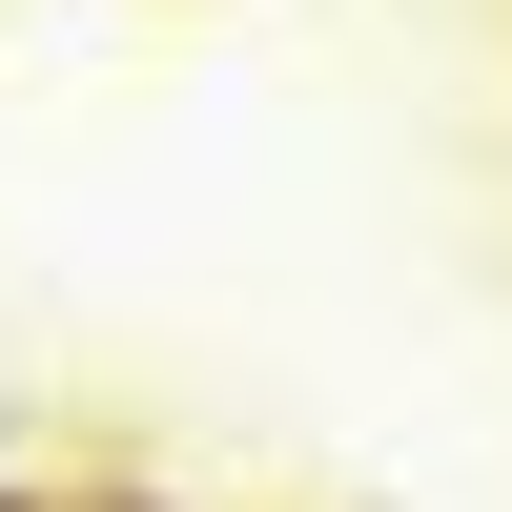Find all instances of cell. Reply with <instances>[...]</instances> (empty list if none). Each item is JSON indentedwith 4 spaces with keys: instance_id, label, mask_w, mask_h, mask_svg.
<instances>
[{
    "instance_id": "cell-1",
    "label": "cell",
    "mask_w": 512,
    "mask_h": 512,
    "mask_svg": "<svg viewBox=\"0 0 512 512\" xmlns=\"http://www.w3.org/2000/svg\"><path fill=\"white\" fill-rule=\"evenodd\" d=\"M82 512H164V492H82Z\"/></svg>"
},
{
    "instance_id": "cell-2",
    "label": "cell",
    "mask_w": 512,
    "mask_h": 512,
    "mask_svg": "<svg viewBox=\"0 0 512 512\" xmlns=\"http://www.w3.org/2000/svg\"><path fill=\"white\" fill-rule=\"evenodd\" d=\"M0 512H21V451H0Z\"/></svg>"
},
{
    "instance_id": "cell-3",
    "label": "cell",
    "mask_w": 512,
    "mask_h": 512,
    "mask_svg": "<svg viewBox=\"0 0 512 512\" xmlns=\"http://www.w3.org/2000/svg\"><path fill=\"white\" fill-rule=\"evenodd\" d=\"M21 512H82V492H21Z\"/></svg>"
}]
</instances>
